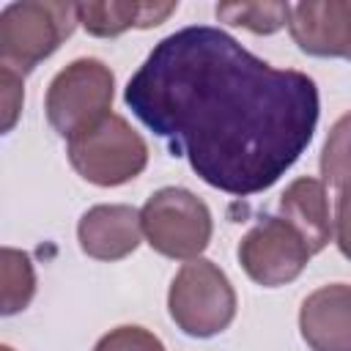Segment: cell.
I'll return each instance as SVG.
<instances>
[{
  "label": "cell",
  "instance_id": "6da1fadb",
  "mask_svg": "<svg viewBox=\"0 0 351 351\" xmlns=\"http://www.w3.org/2000/svg\"><path fill=\"white\" fill-rule=\"evenodd\" d=\"M123 101L197 178L236 197L274 186L310 145L321 112L313 77L274 69L208 25L165 36Z\"/></svg>",
  "mask_w": 351,
  "mask_h": 351
},
{
  "label": "cell",
  "instance_id": "7a4b0ae2",
  "mask_svg": "<svg viewBox=\"0 0 351 351\" xmlns=\"http://www.w3.org/2000/svg\"><path fill=\"white\" fill-rule=\"evenodd\" d=\"M80 25L77 3L19 0L0 11V60L19 74L47 60Z\"/></svg>",
  "mask_w": 351,
  "mask_h": 351
},
{
  "label": "cell",
  "instance_id": "3957f363",
  "mask_svg": "<svg viewBox=\"0 0 351 351\" xmlns=\"http://www.w3.org/2000/svg\"><path fill=\"white\" fill-rule=\"evenodd\" d=\"M112 96L115 77L110 66L99 58H77L60 69L47 88V121L63 140L71 143L110 115Z\"/></svg>",
  "mask_w": 351,
  "mask_h": 351
},
{
  "label": "cell",
  "instance_id": "277c9868",
  "mask_svg": "<svg viewBox=\"0 0 351 351\" xmlns=\"http://www.w3.org/2000/svg\"><path fill=\"white\" fill-rule=\"evenodd\" d=\"M167 310L189 337H214L236 318V291L228 274L208 258L186 261L170 282Z\"/></svg>",
  "mask_w": 351,
  "mask_h": 351
},
{
  "label": "cell",
  "instance_id": "5b68a950",
  "mask_svg": "<svg viewBox=\"0 0 351 351\" xmlns=\"http://www.w3.org/2000/svg\"><path fill=\"white\" fill-rule=\"evenodd\" d=\"M140 219L148 247L173 261L200 258L214 233L208 206L184 186L156 189L140 208Z\"/></svg>",
  "mask_w": 351,
  "mask_h": 351
},
{
  "label": "cell",
  "instance_id": "8992f818",
  "mask_svg": "<svg viewBox=\"0 0 351 351\" xmlns=\"http://www.w3.org/2000/svg\"><path fill=\"white\" fill-rule=\"evenodd\" d=\"M71 167L96 186L134 181L148 165V145L123 115L110 112L99 126L69 143Z\"/></svg>",
  "mask_w": 351,
  "mask_h": 351
},
{
  "label": "cell",
  "instance_id": "52a82bcc",
  "mask_svg": "<svg viewBox=\"0 0 351 351\" xmlns=\"http://www.w3.org/2000/svg\"><path fill=\"white\" fill-rule=\"evenodd\" d=\"M236 255L247 277L263 288L293 282L310 261L304 239L282 217H263L255 222L241 236Z\"/></svg>",
  "mask_w": 351,
  "mask_h": 351
},
{
  "label": "cell",
  "instance_id": "ba28073f",
  "mask_svg": "<svg viewBox=\"0 0 351 351\" xmlns=\"http://www.w3.org/2000/svg\"><path fill=\"white\" fill-rule=\"evenodd\" d=\"M288 33L313 58L351 60V0H304L291 5Z\"/></svg>",
  "mask_w": 351,
  "mask_h": 351
},
{
  "label": "cell",
  "instance_id": "9c48e42d",
  "mask_svg": "<svg viewBox=\"0 0 351 351\" xmlns=\"http://www.w3.org/2000/svg\"><path fill=\"white\" fill-rule=\"evenodd\" d=\"M80 250L93 261H121L143 241V219L134 206L101 203L88 208L77 222Z\"/></svg>",
  "mask_w": 351,
  "mask_h": 351
},
{
  "label": "cell",
  "instance_id": "30bf717a",
  "mask_svg": "<svg viewBox=\"0 0 351 351\" xmlns=\"http://www.w3.org/2000/svg\"><path fill=\"white\" fill-rule=\"evenodd\" d=\"M299 332L310 351H351V285L313 291L299 310Z\"/></svg>",
  "mask_w": 351,
  "mask_h": 351
},
{
  "label": "cell",
  "instance_id": "8fae6325",
  "mask_svg": "<svg viewBox=\"0 0 351 351\" xmlns=\"http://www.w3.org/2000/svg\"><path fill=\"white\" fill-rule=\"evenodd\" d=\"M307 244L310 255L321 252L332 233L335 222L329 217V197H326V184L313 176H302L285 186L280 195V214Z\"/></svg>",
  "mask_w": 351,
  "mask_h": 351
},
{
  "label": "cell",
  "instance_id": "7c38bea8",
  "mask_svg": "<svg viewBox=\"0 0 351 351\" xmlns=\"http://www.w3.org/2000/svg\"><path fill=\"white\" fill-rule=\"evenodd\" d=\"M178 3H77L80 25L96 38H115L132 27L148 30L176 14Z\"/></svg>",
  "mask_w": 351,
  "mask_h": 351
},
{
  "label": "cell",
  "instance_id": "4fadbf2b",
  "mask_svg": "<svg viewBox=\"0 0 351 351\" xmlns=\"http://www.w3.org/2000/svg\"><path fill=\"white\" fill-rule=\"evenodd\" d=\"M0 269H3V315L22 313L36 296V269L27 252L3 247L0 250Z\"/></svg>",
  "mask_w": 351,
  "mask_h": 351
},
{
  "label": "cell",
  "instance_id": "5bb4252c",
  "mask_svg": "<svg viewBox=\"0 0 351 351\" xmlns=\"http://www.w3.org/2000/svg\"><path fill=\"white\" fill-rule=\"evenodd\" d=\"M217 19L258 36H271L288 27L291 3H219Z\"/></svg>",
  "mask_w": 351,
  "mask_h": 351
},
{
  "label": "cell",
  "instance_id": "9a60e30c",
  "mask_svg": "<svg viewBox=\"0 0 351 351\" xmlns=\"http://www.w3.org/2000/svg\"><path fill=\"white\" fill-rule=\"evenodd\" d=\"M321 181L337 189L351 186V112L340 115L321 148Z\"/></svg>",
  "mask_w": 351,
  "mask_h": 351
},
{
  "label": "cell",
  "instance_id": "2e32d148",
  "mask_svg": "<svg viewBox=\"0 0 351 351\" xmlns=\"http://www.w3.org/2000/svg\"><path fill=\"white\" fill-rule=\"evenodd\" d=\"M93 351H165V343L143 326H118L110 329Z\"/></svg>",
  "mask_w": 351,
  "mask_h": 351
},
{
  "label": "cell",
  "instance_id": "e0dca14e",
  "mask_svg": "<svg viewBox=\"0 0 351 351\" xmlns=\"http://www.w3.org/2000/svg\"><path fill=\"white\" fill-rule=\"evenodd\" d=\"M0 85H3V132H11L25 104L22 74L14 71L11 66H0Z\"/></svg>",
  "mask_w": 351,
  "mask_h": 351
},
{
  "label": "cell",
  "instance_id": "ac0fdd59",
  "mask_svg": "<svg viewBox=\"0 0 351 351\" xmlns=\"http://www.w3.org/2000/svg\"><path fill=\"white\" fill-rule=\"evenodd\" d=\"M335 244L343 252V258L351 261V186L340 189L337 206H335Z\"/></svg>",
  "mask_w": 351,
  "mask_h": 351
},
{
  "label": "cell",
  "instance_id": "d6986e66",
  "mask_svg": "<svg viewBox=\"0 0 351 351\" xmlns=\"http://www.w3.org/2000/svg\"><path fill=\"white\" fill-rule=\"evenodd\" d=\"M0 351H14V348H11V346H3V348H0Z\"/></svg>",
  "mask_w": 351,
  "mask_h": 351
}]
</instances>
